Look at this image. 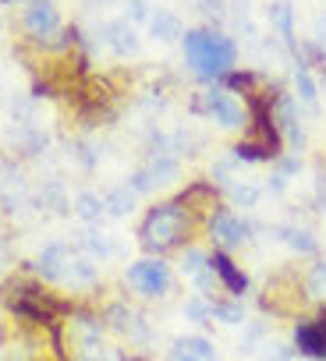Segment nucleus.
Here are the masks:
<instances>
[{
	"instance_id": "18",
	"label": "nucleus",
	"mask_w": 326,
	"mask_h": 361,
	"mask_svg": "<svg viewBox=\"0 0 326 361\" xmlns=\"http://www.w3.org/2000/svg\"><path fill=\"white\" fill-rule=\"evenodd\" d=\"M270 25L280 29L284 39L294 36V15H291V4H287V0H273V4H270Z\"/></svg>"
},
{
	"instance_id": "1",
	"label": "nucleus",
	"mask_w": 326,
	"mask_h": 361,
	"mask_svg": "<svg viewBox=\"0 0 326 361\" xmlns=\"http://www.w3.org/2000/svg\"><path fill=\"white\" fill-rule=\"evenodd\" d=\"M188 234H192V209L181 199L156 202L138 224V245L149 255H163L171 248H181L188 241Z\"/></svg>"
},
{
	"instance_id": "11",
	"label": "nucleus",
	"mask_w": 326,
	"mask_h": 361,
	"mask_svg": "<svg viewBox=\"0 0 326 361\" xmlns=\"http://www.w3.org/2000/svg\"><path fill=\"white\" fill-rule=\"evenodd\" d=\"M181 273L203 290V298L213 294V266H210V252H199V248H188L185 259H181Z\"/></svg>"
},
{
	"instance_id": "10",
	"label": "nucleus",
	"mask_w": 326,
	"mask_h": 361,
	"mask_svg": "<svg viewBox=\"0 0 326 361\" xmlns=\"http://www.w3.org/2000/svg\"><path fill=\"white\" fill-rule=\"evenodd\" d=\"M294 347L305 357H322L326 361V319L315 322H298L294 326Z\"/></svg>"
},
{
	"instance_id": "9",
	"label": "nucleus",
	"mask_w": 326,
	"mask_h": 361,
	"mask_svg": "<svg viewBox=\"0 0 326 361\" xmlns=\"http://www.w3.org/2000/svg\"><path fill=\"white\" fill-rule=\"evenodd\" d=\"M210 266H213V276H220V283L227 287V294H231V298H241V294L248 290V276L241 273V266H238L224 248L210 252Z\"/></svg>"
},
{
	"instance_id": "20",
	"label": "nucleus",
	"mask_w": 326,
	"mask_h": 361,
	"mask_svg": "<svg viewBox=\"0 0 326 361\" xmlns=\"http://www.w3.org/2000/svg\"><path fill=\"white\" fill-rule=\"evenodd\" d=\"M210 308H213V315H217L220 322L241 326V298H234V301H210Z\"/></svg>"
},
{
	"instance_id": "16",
	"label": "nucleus",
	"mask_w": 326,
	"mask_h": 361,
	"mask_svg": "<svg viewBox=\"0 0 326 361\" xmlns=\"http://www.w3.org/2000/svg\"><path fill=\"white\" fill-rule=\"evenodd\" d=\"M135 192L128 188V180H124V185H117V188H110L107 195H103V206H107V213L110 216H128L131 209H135Z\"/></svg>"
},
{
	"instance_id": "6",
	"label": "nucleus",
	"mask_w": 326,
	"mask_h": 361,
	"mask_svg": "<svg viewBox=\"0 0 326 361\" xmlns=\"http://www.w3.org/2000/svg\"><path fill=\"white\" fill-rule=\"evenodd\" d=\"M174 177H178V159L174 156H156V159H149L142 170H135L128 177V188L135 195H149L156 188H167Z\"/></svg>"
},
{
	"instance_id": "5",
	"label": "nucleus",
	"mask_w": 326,
	"mask_h": 361,
	"mask_svg": "<svg viewBox=\"0 0 326 361\" xmlns=\"http://www.w3.org/2000/svg\"><path fill=\"white\" fill-rule=\"evenodd\" d=\"M22 29L29 32L32 43L54 47V39H61V32H64L57 4H54V0H29L25 11H22Z\"/></svg>"
},
{
	"instance_id": "19",
	"label": "nucleus",
	"mask_w": 326,
	"mask_h": 361,
	"mask_svg": "<svg viewBox=\"0 0 326 361\" xmlns=\"http://www.w3.org/2000/svg\"><path fill=\"white\" fill-rule=\"evenodd\" d=\"M305 290H308V298L326 301V262H315V266L305 273Z\"/></svg>"
},
{
	"instance_id": "2",
	"label": "nucleus",
	"mask_w": 326,
	"mask_h": 361,
	"mask_svg": "<svg viewBox=\"0 0 326 361\" xmlns=\"http://www.w3.org/2000/svg\"><path fill=\"white\" fill-rule=\"evenodd\" d=\"M181 47H185V61H188L192 75H199L203 82L227 78L238 61L234 39L224 32H213V29H188L181 36Z\"/></svg>"
},
{
	"instance_id": "21",
	"label": "nucleus",
	"mask_w": 326,
	"mask_h": 361,
	"mask_svg": "<svg viewBox=\"0 0 326 361\" xmlns=\"http://www.w3.org/2000/svg\"><path fill=\"white\" fill-rule=\"evenodd\" d=\"M82 248H89V252H92V255H99V259L114 252V245H110V238H107V234H89V238L82 241Z\"/></svg>"
},
{
	"instance_id": "7",
	"label": "nucleus",
	"mask_w": 326,
	"mask_h": 361,
	"mask_svg": "<svg viewBox=\"0 0 326 361\" xmlns=\"http://www.w3.org/2000/svg\"><path fill=\"white\" fill-rule=\"evenodd\" d=\"M203 110L213 117V124H220V128H227V131L248 124L245 106H241L227 89H210V92H203Z\"/></svg>"
},
{
	"instance_id": "12",
	"label": "nucleus",
	"mask_w": 326,
	"mask_h": 361,
	"mask_svg": "<svg viewBox=\"0 0 326 361\" xmlns=\"http://www.w3.org/2000/svg\"><path fill=\"white\" fill-rule=\"evenodd\" d=\"M103 43H107V50L117 54V57H131V54H138V36H135V29H131L128 18H124V22H110V25H103Z\"/></svg>"
},
{
	"instance_id": "4",
	"label": "nucleus",
	"mask_w": 326,
	"mask_h": 361,
	"mask_svg": "<svg viewBox=\"0 0 326 361\" xmlns=\"http://www.w3.org/2000/svg\"><path fill=\"white\" fill-rule=\"evenodd\" d=\"M124 280H128V287H131L138 298H145V301H159V298H167V294H171V287H174V273H171V266L163 262L159 255L135 259V262L128 266Z\"/></svg>"
},
{
	"instance_id": "17",
	"label": "nucleus",
	"mask_w": 326,
	"mask_h": 361,
	"mask_svg": "<svg viewBox=\"0 0 326 361\" xmlns=\"http://www.w3.org/2000/svg\"><path fill=\"white\" fill-rule=\"evenodd\" d=\"M294 85H298V99L305 103V106H315L319 103V89H315V82H312V75H308V64H294Z\"/></svg>"
},
{
	"instance_id": "14",
	"label": "nucleus",
	"mask_w": 326,
	"mask_h": 361,
	"mask_svg": "<svg viewBox=\"0 0 326 361\" xmlns=\"http://www.w3.org/2000/svg\"><path fill=\"white\" fill-rule=\"evenodd\" d=\"M171 361H217V350L206 336H181L174 340Z\"/></svg>"
},
{
	"instance_id": "15",
	"label": "nucleus",
	"mask_w": 326,
	"mask_h": 361,
	"mask_svg": "<svg viewBox=\"0 0 326 361\" xmlns=\"http://www.w3.org/2000/svg\"><path fill=\"white\" fill-rule=\"evenodd\" d=\"M71 209H75L85 224H99V220H103V213H107L103 195H96V192H78V195L71 199Z\"/></svg>"
},
{
	"instance_id": "8",
	"label": "nucleus",
	"mask_w": 326,
	"mask_h": 361,
	"mask_svg": "<svg viewBox=\"0 0 326 361\" xmlns=\"http://www.w3.org/2000/svg\"><path fill=\"white\" fill-rule=\"evenodd\" d=\"M248 224L238 216V213H217L213 220H210V238L217 241V248H241L245 241H248Z\"/></svg>"
},
{
	"instance_id": "13",
	"label": "nucleus",
	"mask_w": 326,
	"mask_h": 361,
	"mask_svg": "<svg viewBox=\"0 0 326 361\" xmlns=\"http://www.w3.org/2000/svg\"><path fill=\"white\" fill-rule=\"evenodd\" d=\"M149 36L156 39V43H178L181 36H185V29H181V18L174 15V11H167V8H156L152 15H149Z\"/></svg>"
},
{
	"instance_id": "3",
	"label": "nucleus",
	"mask_w": 326,
	"mask_h": 361,
	"mask_svg": "<svg viewBox=\"0 0 326 361\" xmlns=\"http://www.w3.org/2000/svg\"><path fill=\"white\" fill-rule=\"evenodd\" d=\"M4 301H8L11 315H18L25 322H36V326H57V315L64 312V305L50 290H43L40 283H11Z\"/></svg>"
}]
</instances>
